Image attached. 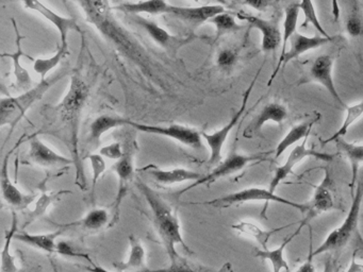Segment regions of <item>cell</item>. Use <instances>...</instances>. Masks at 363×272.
Listing matches in <instances>:
<instances>
[{
  "label": "cell",
  "mask_w": 363,
  "mask_h": 272,
  "mask_svg": "<svg viewBox=\"0 0 363 272\" xmlns=\"http://www.w3.org/2000/svg\"><path fill=\"white\" fill-rule=\"evenodd\" d=\"M56 253L62 255V256L84 259L90 261V263L91 261H93L92 259L89 257L88 254H84V253L80 252V251H78L75 246H72L69 242H65V240H60V242H57Z\"/></svg>",
  "instance_id": "44"
},
{
  "label": "cell",
  "mask_w": 363,
  "mask_h": 272,
  "mask_svg": "<svg viewBox=\"0 0 363 272\" xmlns=\"http://www.w3.org/2000/svg\"><path fill=\"white\" fill-rule=\"evenodd\" d=\"M331 6H333V19L337 21L340 17L339 0H331Z\"/></svg>",
  "instance_id": "50"
},
{
  "label": "cell",
  "mask_w": 363,
  "mask_h": 272,
  "mask_svg": "<svg viewBox=\"0 0 363 272\" xmlns=\"http://www.w3.org/2000/svg\"><path fill=\"white\" fill-rule=\"evenodd\" d=\"M65 72L56 74L52 78L41 80L39 84L31 87L18 97H1L0 100V127H10L9 135L16 129V125L24 118L35 102L39 101L46 91L54 86L59 81L65 78Z\"/></svg>",
  "instance_id": "3"
},
{
  "label": "cell",
  "mask_w": 363,
  "mask_h": 272,
  "mask_svg": "<svg viewBox=\"0 0 363 272\" xmlns=\"http://www.w3.org/2000/svg\"><path fill=\"white\" fill-rule=\"evenodd\" d=\"M129 125L135 128L138 131L143 133L155 134V135L164 136V137L171 138L176 140L184 146L190 147L193 149H201L203 147L201 142V133L193 128L186 127L182 125H144V123H135L131 121Z\"/></svg>",
  "instance_id": "10"
},
{
  "label": "cell",
  "mask_w": 363,
  "mask_h": 272,
  "mask_svg": "<svg viewBox=\"0 0 363 272\" xmlns=\"http://www.w3.org/2000/svg\"><path fill=\"white\" fill-rule=\"evenodd\" d=\"M86 159L90 162L91 169H92V193L91 195H92V198H94L97 183L104 172L106 171L107 164H106L105 157L101 154H97V153L89 154Z\"/></svg>",
  "instance_id": "42"
},
{
  "label": "cell",
  "mask_w": 363,
  "mask_h": 272,
  "mask_svg": "<svg viewBox=\"0 0 363 272\" xmlns=\"http://www.w3.org/2000/svg\"><path fill=\"white\" fill-rule=\"evenodd\" d=\"M67 53H69V47H65L60 44L58 50L52 57H46V59H43V57L33 59V69L41 76V80H45L46 76L61 63Z\"/></svg>",
  "instance_id": "34"
},
{
  "label": "cell",
  "mask_w": 363,
  "mask_h": 272,
  "mask_svg": "<svg viewBox=\"0 0 363 272\" xmlns=\"http://www.w3.org/2000/svg\"><path fill=\"white\" fill-rule=\"evenodd\" d=\"M345 30L352 38H363V12L357 2H354L345 19Z\"/></svg>",
  "instance_id": "37"
},
{
  "label": "cell",
  "mask_w": 363,
  "mask_h": 272,
  "mask_svg": "<svg viewBox=\"0 0 363 272\" xmlns=\"http://www.w3.org/2000/svg\"><path fill=\"white\" fill-rule=\"evenodd\" d=\"M303 227H305V225L301 223L299 227H297L296 231L291 234V235H289L288 237L280 244V246H278V248L274 249V250H269V249H267V250L256 249L255 256L269 261V263L272 264V267H273V272H280L281 270H286V272H290L288 261H286V257H284V250H286L288 244L292 242L293 238L298 235L299 232H301V230L303 229Z\"/></svg>",
  "instance_id": "26"
},
{
  "label": "cell",
  "mask_w": 363,
  "mask_h": 272,
  "mask_svg": "<svg viewBox=\"0 0 363 272\" xmlns=\"http://www.w3.org/2000/svg\"><path fill=\"white\" fill-rule=\"evenodd\" d=\"M346 116L344 118L343 123H342L340 129L333 134L327 140H322L323 144H328V142H335L337 138L343 137L347 133L348 129L356 123L357 120L363 116V100H361L358 103L354 104V106H347L345 108Z\"/></svg>",
  "instance_id": "36"
},
{
  "label": "cell",
  "mask_w": 363,
  "mask_h": 272,
  "mask_svg": "<svg viewBox=\"0 0 363 272\" xmlns=\"http://www.w3.org/2000/svg\"><path fill=\"white\" fill-rule=\"evenodd\" d=\"M129 253L126 261L114 263L118 272H147L146 250L141 240L135 235H129Z\"/></svg>",
  "instance_id": "24"
},
{
  "label": "cell",
  "mask_w": 363,
  "mask_h": 272,
  "mask_svg": "<svg viewBox=\"0 0 363 272\" xmlns=\"http://www.w3.org/2000/svg\"><path fill=\"white\" fill-rule=\"evenodd\" d=\"M237 17L241 21L250 23V27L255 28L260 32L262 35V42L261 48L263 52H274L276 49L282 45V32L280 31L279 26L276 21H267V19L261 18L259 16L250 14L246 12H238Z\"/></svg>",
  "instance_id": "16"
},
{
  "label": "cell",
  "mask_w": 363,
  "mask_h": 272,
  "mask_svg": "<svg viewBox=\"0 0 363 272\" xmlns=\"http://www.w3.org/2000/svg\"><path fill=\"white\" fill-rule=\"evenodd\" d=\"M244 4L258 12H264L271 6L273 0H243Z\"/></svg>",
  "instance_id": "46"
},
{
  "label": "cell",
  "mask_w": 363,
  "mask_h": 272,
  "mask_svg": "<svg viewBox=\"0 0 363 272\" xmlns=\"http://www.w3.org/2000/svg\"><path fill=\"white\" fill-rule=\"evenodd\" d=\"M28 157L33 163L41 167H59V166L61 167V166L75 163L74 159H69L65 155L57 152L38 136L31 137L29 142Z\"/></svg>",
  "instance_id": "18"
},
{
  "label": "cell",
  "mask_w": 363,
  "mask_h": 272,
  "mask_svg": "<svg viewBox=\"0 0 363 272\" xmlns=\"http://www.w3.org/2000/svg\"><path fill=\"white\" fill-rule=\"evenodd\" d=\"M288 118V108L280 102H271L263 106L262 110L250 121V125L244 130L243 136L245 138H252L256 135L261 128L267 123H275L277 125L284 123Z\"/></svg>",
  "instance_id": "19"
},
{
  "label": "cell",
  "mask_w": 363,
  "mask_h": 272,
  "mask_svg": "<svg viewBox=\"0 0 363 272\" xmlns=\"http://www.w3.org/2000/svg\"><path fill=\"white\" fill-rule=\"evenodd\" d=\"M216 272H233V265L229 261H227Z\"/></svg>",
  "instance_id": "52"
},
{
  "label": "cell",
  "mask_w": 363,
  "mask_h": 272,
  "mask_svg": "<svg viewBox=\"0 0 363 272\" xmlns=\"http://www.w3.org/2000/svg\"><path fill=\"white\" fill-rule=\"evenodd\" d=\"M293 223H291V225H282V227H275V229L264 230L256 223L250 222V221H240V222L231 225V229L235 230L242 235L252 238L262 246L263 250H267V249H269L267 244H269L272 236L277 232L281 231V230L291 227Z\"/></svg>",
  "instance_id": "30"
},
{
  "label": "cell",
  "mask_w": 363,
  "mask_h": 272,
  "mask_svg": "<svg viewBox=\"0 0 363 272\" xmlns=\"http://www.w3.org/2000/svg\"><path fill=\"white\" fill-rule=\"evenodd\" d=\"M112 169L118 176V191L111 208V220L108 227H113L121 215V206L126 196L128 195L129 187L135 178V151L131 148L125 149L124 155L116 162Z\"/></svg>",
  "instance_id": "9"
},
{
  "label": "cell",
  "mask_w": 363,
  "mask_h": 272,
  "mask_svg": "<svg viewBox=\"0 0 363 272\" xmlns=\"http://www.w3.org/2000/svg\"><path fill=\"white\" fill-rule=\"evenodd\" d=\"M267 153L271 152L257 153V154H240V153L231 152L226 159H223L218 165H216V167L209 174H205L199 180L193 182L190 186L180 191L178 196L184 195L186 191L196 188V187L201 186V185L210 186L212 183L216 182L220 178L241 171L248 164L254 163V162L265 161L267 159L265 155Z\"/></svg>",
  "instance_id": "8"
},
{
  "label": "cell",
  "mask_w": 363,
  "mask_h": 272,
  "mask_svg": "<svg viewBox=\"0 0 363 272\" xmlns=\"http://www.w3.org/2000/svg\"><path fill=\"white\" fill-rule=\"evenodd\" d=\"M239 61V52L233 48H224L218 53L216 65L223 72H229L235 67Z\"/></svg>",
  "instance_id": "41"
},
{
  "label": "cell",
  "mask_w": 363,
  "mask_h": 272,
  "mask_svg": "<svg viewBox=\"0 0 363 272\" xmlns=\"http://www.w3.org/2000/svg\"><path fill=\"white\" fill-rule=\"evenodd\" d=\"M148 176L159 185L171 186L182 184L184 182H195L203 176V174L186 168H174V169H159L150 168L146 169Z\"/></svg>",
  "instance_id": "22"
},
{
  "label": "cell",
  "mask_w": 363,
  "mask_h": 272,
  "mask_svg": "<svg viewBox=\"0 0 363 272\" xmlns=\"http://www.w3.org/2000/svg\"><path fill=\"white\" fill-rule=\"evenodd\" d=\"M90 266H86L84 269L88 272H111L110 270L106 269V268L101 267V265H97L94 261H91Z\"/></svg>",
  "instance_id": "49"
},
{
  "label": "cell",
  "mask_w": 363,
  "mask_h": 272,
  "mask_svg": "<svg viewBox=\"0 0 363 272\" xmlns=\"http://www.w3.org/2000/svg\"><path fill=\"white\" fill-rule=\"evenodd\" d=\"M320 119V115H316L315 118H312L311 120L303 121V123L295 125L294 127L291 128L290 131L284 135V137L280 140L279 144H277V148L275 150V159H279L291 146L301 142V140H305L307 136H309L310 131L314 123Z\"/></svg>",
  "instance_id": "32"
},
{
  "label": "cell",
  "mask_w": 363,
  "mask_h": 272,
  "mask_svg": "<svg viewBox=\"0 0 363 272\" xmlns=\"http://www.w3.org/2000/svg\"><path fill=\"white\" fill-rule=\"evenodd\" d=\"M363 202V182H359L356 187V193L352 195V204L347 216L344 219L342 225L335 227L328 234L324 242L312 251L310 249V255L312 257L318 256L323 253L337 251L347 246L348 242L352 239L357 230H358L359 216H360L361 205Z\"/></svg>",
  "instance_id": "4"
},
{
  "label": "cell",
  "mask_w": 363,
  "mask_h": 272,
  "mask_svg": "<svg viewBox=\"0 0 363 272\" xmlns=\"http://www.w3.org/2000/svg\"><path fill=\"white\" fill-rule=\"evenodd\" d=\"M135 184L150 206L155 229L164 246L169 261H173L180 256L177 250L178 246H182L184 250L192 254L193 251L186 244L184 236H182L177 212L155 189L148 186L141 178H138L135 181Z\"/></svg>",
  "instance_id": "2"
},
{
  "label": "cell",
  "mask_w": 363,
  "mask_h": 272,
  "mask_svg": "<svg viewBox=\"0 0 363 272\" xmlns=\"http://www.w3.org/2000/svg\"><path fill=\"white\" fill-rule=\"evenodd\" d=\"M208 23L216 26V38H220V36L233 33V32H237L242 29V26L237 23L235 16L230 14V13L227 12V11L216 15L213 18L210 19Z\"/></svg>",
  "instance_id": "39"
},
{
  "label": "cell",
  "mask_w": 363,
  "mask_h": 272,
  "mask_svg": "<svg viewBox=\"0 0 363 272\" xmlns=\"http://www.w3.org/2000/svg\"><path fill=\"white\" fill-rule=\"evenodd\" d=\"M147 272H196L184 257L169 261V265L159 269H148Z\"/></svg>",
  "instance_id": "43"
},
{
  "label": "cell",
  "mask_w": 363,
  "mask_h": 272,
  "mask_svg": "<svg viewBox=\"0 0 363 272\" xmlns=\"http://www.w3.org/2000/svg\"><path fill=\"white\" fill-rule=\"evenodd\" d=\"M307 138L308 136L303 140L301 144H296V146L292 149V151H291L284 164L276 168L275 174H274L269 186V189L272 193H275L280 183L286 180V178L292 174L295 166H296L299 162L305 159L306 157H315V159L324 162H333V159H335V154L318 152V151L313 150V149L307 148V146H306V144H307Z\"/></svg>",
  "instance_id": "13"
},
{
  "label": "cell",
  "mask_w": 363,
  "mask_h": 272,
  "mask_svg": "<svg viewBox=\"0 0 363 272\" xmlns=\"http://www.w3.org/2000/svg\"><path fill=\"white\" fill-rule=\"evenodd\" d=\"M299 6H301V11L303 13V16H305V21L301 23V27L306 28L308 25H311L320 32V35L330 36L328 35V33L323 28L318 14H316L315 6H314L312 0H301Z\"/></svg>",
  "instance_id": "40"
},
{
  "label": "cell",
  "mask_w": 363,
  "mask_h": 272,
  "mask_svg": "<svg viewBox=\"0 0 363 272\" xmlns=\"http://www.w3.org/2000/svg\"><path fill=\"white\" fill-rule=\"evenodd\" d=\"M18 217L16 212H12L11 227L6 231L5 242H4L3 250H1V266H0V272H18V264H16V257L11 254L12 242L18 233Z\"/></svg>",
  "instance_id": "33"
},
{
  "label": "cell",
  "mask_w": 363,
  "mask_h": 272,
  "mask_svg": "<svg viewBox=\"0 0 363 272\" xmlns=\"http://www.w3.org/2000/svg\"><path fill=\"white\" fill-rule=\"evenodd\" d=\"M130 120L116 115H101L93 120L90 125V134H89V142L92 144H97L101 142V137L107 132L123 125H129Z\"/></svg>",
  "instance_id": "28"
},
{
  "label": "cell",
  "mask_w": 363,
  "mask_h": 272,
  "mask_svg": "<svg viewBox=\"0 0 363 272\" xmlns=\"http://www.w3.org/2000/svg\"><path fill=\"white\" fill-rule=\"evenodd\" d=\"M177 8L178 6L169 4L167 0H141L138 2H125L114 8L131 15H174Z\"/></svg>",
  "instance_id": "21"
},
{
  "label": "cell",
  "mask_w": 363,
  "mask_h": 272,
  "mask_svg": "<svg viewBox=\"0 0 363 272\" xmlns=\"http://www.w3.org/2000/svg\"><path fill=\"white\" fill-rule=\"evenodd\" d=\"M11 21L12 23H13L14 31H16V50L14 51L13 53H1V57H9V59L12 60L16 87H18V89L28 91V89H31V85H33V79H31L28 70L23 67L22 63H21V57H26L31 60L30 55H26L22 49V40L26 38V36L21 35L18 25H16V19L12 18Z\"/></svg>",
  "instance_id": "20"
},
{
  "label": "cell",
  "mask_w": 363,
  "mask_h": 272,
  "mask_svg": "<svg viewBox=\"0 0 363 272\" xmlns=\"http://www.w3.org/2000/svg\"><path fill=\"white\" fill-rule=\"evenodd\" d=\"M135 23H139L147 32L150 38L159 46L167 49H175L179 46L178 42H180V40L176 36L172 35L169 32H167L164 28L161 27L158 23L152 21H148V19L140 16V15H135Z\"/></svg>",
  "instance_id": "31"
},
{
  "label": "cell",
  "mask_w": 363,
  "mask_h": 272,
  "mask_svg": "<svg viewBox=\"0 0 363 272\" xmlns=\"http://www.w3.org/2000/svg\"><path fill=\"white\" fill-rule=\"evenodd\" d=\"M125 150L123 149L121 142H112V144L104 146L99 151V154L107 159L118 161L124 155Z\"/></svg>",
  "instance_id": "45"
},
{
  "label": "cell",
  "mask_w": 363,
  "mask_h": 272,
  "mask_svg": "<svg viewBox=\"0 0 363 272\" xmlns=\"http://www.w3.org/2000/svg\"><path fill=\"white\" fill-rule=\"evenodd\" d=\"M335 59L330 55H320L312 61L308 67L305 76L299 81V84H307V83L315 82L322 85L326 91L330 94L331 97L340 104L346 108V104L340 97L337 89H335V81L333 78V68Z\"/></svg>",
  "instance_id": "12"
},
{
  "label": "cell",
  "mask_w": 363,
  "mask_h": 272,
  "mask_svg": "<svg viewBox=\"0 0 363 272\" xmlns=\"http://www.w3.org/2000/svg\"><path fill=\"white\" fill-rule=\"evenodd\" d=\"M69 193V191H58V193H46V191H44V193L40 196L39 199H38L35 208H33V210L29 212L28 216H27V222L25 223V227L30 225V223H33V221L37 220V219L41 218L42 216H44L45 212H48V208L52 205V202H54L59 196Z\"/></svg>",
  "instance_id": "38"
},
{
  "label": "cell",
  "mask_w": 363,
  "mask_h": 272,
  "mask_svg": "<svg viewBox=\"0 0 363 272\" xmlns=\"http://www.w3.org/2000/svg\"><path fill=\"white\" fill-rule=\"evenodd\" d=\"M9 154L6 155L1 165L0 171V188L4 201L7 202L8 205L24 210L35 200V196L33 193H25L14 184L9 174Z\"/></svg>",
  "instance_id": "17"
},
{
  "label": "cell",
  "mask_w": 363,
  "mask_h": 272,
  "mask_svg": "<svg viewBox=\"0 0 363 272\" xmlns=\"http://www.w3.org/2000/svg\"><path fill=\"white\" fill-rule=\"evenodd\" d=\"M24 4L25 8L28 10L35 11L43 16L46 21L52 23V26L57 28L59 33H60L61 45L65 47H69V34L71 31L79 32L82 33L79 25L77 21L73 17L62 16L58 13L52 11L50 6H46L41 0H21Z\"/></svg>",
  "instance_id": "15"
},
{
  "label": "cell",
  "mask_w": 363,
  "mask_h": 272,
  "mask_svg": "<svg viewBox=\"0 0 363 272\" xmlns=\"http://www.w3.org/2000/svg\"><path fill=\"white\" fill-rule=\"evenodd\" d=\"M263 64L260 69L257 72L254 80L252 81L250 86H248L245 93H244L241 106H240L239 110L233 114L230 120H229L224 127L218 130V131L212 132V133L201 132V137L205 140L206 144H207V146L209 147L210 149L209 159H208V164H209L210 166L218 165V164L222 161L223 147H224L225 142H226L227 138H228L229 134L233 131V128L238 125L240 119L243 116L244 112L246 110V106H247L248 100H250V94H252V89H254V85L256 84L257 79H258Z\"/></svg>",
  "instance_id": "7"
},
{
  "label": "cell",
  "mask_w": 363,
  "mask_h": 272,
  "mask_svg": "<svg viewBox=\"0 0 363 272\" xmlns=\"http://www.w3.org/2000/svg\"><path fill=\"white\" fill-rule=\"evenodd\" d=\"M111 220V215L105 208H92L89 210L82 219L73 221V222L65 223V225H58L57 227L69 229V227H82L86 231H99L103 229L106 225H109Z\"/></svg>",
  "instance_id": "27"
},
{
  "label": "cell",
  "mask_w": 363,
  "mask_h": 272,
  "mask_svg": "<svg viewBox=\"0 0 363 272\" xmlns=\"http://www.w3.org/2000/svg\"><path fill=\"white\" fill-rule=\"evenodd\" d=\"M277 202L284 205L290 206V208L298 210L299 212H308L307 204L298 203V202L292 201L286 199L281 196L276 195V193H272L269 188L263 187H247V188L241 189L235 193H228V195L222 196V197L216 198L213 200L203 202L206 205L213 206V208H227L233 205H240V204L250 203V202Z\"/></svg>",
  "instance_id": "6"
},
{
  "label": "cell",
  "mask_w": 363,
  "mask_h": 272,
  "mask_svg": "<svg viewBox=\"0 0 363 272\" xmlns=\"http://www.w3.org/2000/svg\"><path fill=\"white\" fill-rule=\"evenodd\" d=\"M335 38H335V36H307L298 33L297 31L295 32L289 40L290 42V49L286 50L282 57H279L277 65H276L271 78L267 81V86H269L275 80L282 66H286L289 62L293 61V60L298 59L301 55L307 52V51L314 50V49L320 48V47L325 46L329 42H333Z\"/></svg>",
  "instance_id": "11"
},
{
  "label": "cell",
  "mask_w": 363,
  "mask_h": 272,
  "mask_svg": "<svg viewBox=\"0 0 363 272\" xmlns=\"http://www.w3.org/2000/svg\"><path fill=\"white\" fill-rule=\"evenodd\" d=\"M226 12L222 4H207L201 6H178L174 16L193 26H201L207 23L220 13Z\"/></svg>",
  "instance_id": "23"
},
{
  "label": "cell",
  "mask_w": 363,
  "mask_h": 272,
  "mask_svg": "<svg viewBox=\"0 0 363 272\" xmlns=\"http://www.w3.org/2000/svg\"><path fill=\"white\" fill-rule=\"evenodd\" d=\"M65 229L58 227L55 232L46 234H31L28 232H18L16 234L14 239L23 244L30 246L31 248L38 249L43 251L48 254H54L56 253L57 239L65 233Z\"/></svg>",
  "instance_id": "25"
},
{
  "label": "cell",
  "mask_w": 363,
  "mask_h": 272,
  "mask_svg": "<svg viewBox=\"0 0 363 272\" xmlns=\"http://www.w3.org/2000/svg\"><path fill=\"white\" fill-rule=\"evenodd\" d=\"M192 1L196 2V4H199L201 0H192ZM218 1L220 2V4H226V0H218Z\"/></svg>",
  "instance_id": "53"
},
{
  "label": "cell",
  "mask_w": 363,
  "mask_h": 272,
  "mask_svg": "<svg viewBox=\"0 0 363 272\" xmlns=\"http://www.w3.org/2000/svg\"><path fill=\"white\" fill-rule=\"evenodd\" d=\"M82 4V10L86 14V19L94 25L104 36L110 42H113L123 53L130 57L138 64L147 65L148 57L139 42L130 35L113 18L111 14V6L108 0H78Z\"/></svg>",
  "instance_id": "1"
},
{
  "label": "cell",
  "mask_w": 363,
  "mask_h": 272,
  "mask_svg": "<svg viewBox=\"0 0 363 272\" xmlns=\"http://www.w3.org/2000/svg\"><path fill=\"white\" fill-rule=\"evenodd\" d=\"M301 6L299 2L290 4L284 12V32H282V47L280 57L286 53V44H288L293 34L296 32L297 21H298Z\"/></svg>",
  "instance_id": "35"
},
{
  "label": "cell",
  "mask_w": 363,
  "mask_h": 272,
  "mask_svg": "<svg viewBox=\"0 0 363 272\" xmlns=\"http://www.w3.org/2000/svg\"><path fill=\"white\" fill-rule=\"evenodd\" d=\"M345 272H363V261L358 259V249L352 253L350 266Z\"/></svg>",
  "instance_id": "47"
},
{
  "label": "cell",
  "mask_w": 363,
  "mask_h": 272,
  "mask_svg": "<svg viewBox=\"0 0 363 272\" xmlns=\"http://www.w3.org/2000/svg\"><path fill=\"white\" fill-rule=\"evenodd\" d=\"M335 142L340 152L347 159L350 163V170H352L350 186L352 193L354 187L356 186L357 178H358L359 168L361 164H363V144H354V142H347L343 137L337 138Z\"/></svg>",
  "instance_id": "29"
},
{
  "label": "cell",
  "mask_w": 363,
  "mask_h": 272,
  "mask_svg": "<svg viewBox=\"0 0 363 272\" xmlns=\"http://www.w3.org/2000/svg\"><path fill=\"white\" fill-rule=\"evenodd\" d=\"M54 272H58V270H57L56 266L54 265Z\"/></svg>",
  "instance_id": "54"
},
{
  "label": "cell",
  "mask_w": 363,
  "mask_h": 272,
  "mask_svg": "<svg viewBox=\"0 0 363 272\" xmlns=\"http://www.w3.org/2000/svg\"><path fill=\"white\" fill-rule=\"evenodd\" d=\"M333 181L331 178L330 172L325 169L324 178L320 183L316 185L313 196L308 205V212L301 223L308 225L310 220L320 216L323 212H329L335 208V196H333Z\"/></svg>",
  "instance_id": "14"
},
{
  "label": "cell",
  "mask_w": 363,
  "mask_h": 272,
  "mask_svg": "<svg viewBox=\"0 0 363 272\" xmlns=\"http://www.w3.org/2000/svg\"><path fill=\"white\" fill-rule=\"evenodd\" d=\"M89 94H90V89L86 83L78 74H73L71 76L69 91L58 106L61 118L67 125H71L74 138V153L77 155V157L78 125H79L80 115L88 101Z\"/></svg>",
  "instance_id": "5"
},
{
  "label": "cell",
  "mask_w": 363,
  "mask_h": 272,
  "mask_svg": "<svg viewBox=\"0 0 363 272\" xmlns=\"http://www.w3.org/2000/svg\"><path fill=\"white\" fill-rule=\"evenodd\" d=\"M295 272H315V268H314L313 265V257L310 255V253L307 261L303 263Z\"/></svg>",
  "instance_id": "48"
},
{
  "label": "cell",
  "mask_w": 363,
  "mask_h": 272,
  "mask_svg": "<svg viewBox=\"0 0 363 272\" xmlns=\"http://www.w3.org/2000/svg\"><path fill=\"white\" fill-rule=\"evenodd\" d=\"M333 270H335V263H333V257H328L325 261L323 272H333Z\"/></svg>",
  "instance_id": "51"
}]
</instances>
